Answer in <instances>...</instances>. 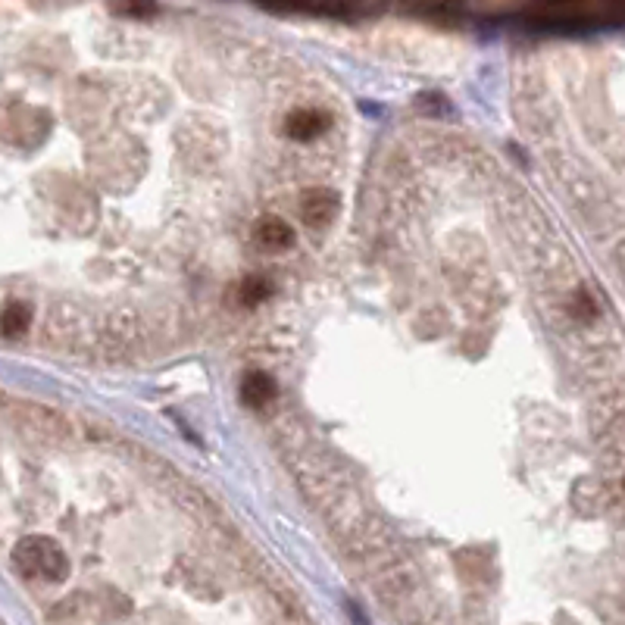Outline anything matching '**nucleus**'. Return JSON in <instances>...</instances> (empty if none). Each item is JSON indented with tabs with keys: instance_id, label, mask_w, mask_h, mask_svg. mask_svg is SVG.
Listing matches in <instances>:
<instances>
[{
	"instance_id": "7ed1b4c3",
	"label": "nucleus",
	"mask_w": 625,
	"mask_h": 625,
	"mask_svg": "<svg viewBox=\"0 0 625 625\" xmlns=\"http://www.w3.org/2000/svg\"><path fill=\"white\" fill-rule=\"evenodd\" d=\"M297 213H301V219L307 222V226L322 229V226H329V222L338 219V213H341V197L325 185H312L301 194Z\"/></svg>"
},
{
	"instance_id": "20e7f679",
	"label": "nucleus",
	"mask_w": 625,
	"mask_h": 625,
	"mask_svg": "<svg viewBox=\"0 0 625 625\" xmlns=\"http://www.w3.org/2000/svg\"><path fill=\"white\" fill-rule=\"evenodd\" d=\"M254 241L260 244L263 250H288V247H294L297 232H294V226H291V222L282 219V216L266 213V216H260V219H257Z\"/></svg>"
},
{
	"instance_id": "423d86ee",
	"label": "nucleus",
	"mask_w": 625,
	"mask_h": 625,
	"mask_svg": "<svg viewBox=\"0 0 625 625\" xmlns=\"http://www.w3.org/2000/svg\"><path fill=\"white\" fill-rule=\"evenodd\" d=\"M29 325H32L29 301H19V297H13V301L4 303V310H0V335H4V338H23L25 331H29Z\"/></svg>"
},
{
	"instance_id": "0eeeda50",
	"label": "nucleus",
	"mask_w": 625,
	"mask_h": 625,
	"mask_svg": "<svg viewBox=\"0 0 625 625\" xmlns=\"http://www.w3.org/2000/svg\"><path fill=\"white\" fill-rule=\"evenodd\" d=\"M235 297L241 301V307H257V303L275 297V282L269 275H263V273H250V275H244L241 282H238V294Z\"/></svg>"
},
{
	"instance_id": "f257e3e1",
	"label": "nucleus",
	"mask_w": 625,
	"mask_h": 625,
	"mask_svg": "<svg viewBox=\"0 0 625 625\" xmlns=\"http://www.w3.org/2000/svg\"><path fill=\"white\" fill-rule=\"evenodd\" d=\"M13 566L32 582H60L70 573V556L66 550L47 535H32L13 547Z\"/></svg>"
},
{
	"instance_id": "f03ea898",
	"label": "nucleus",
	"mask_w": 625,
	"mask_h": 625,
	"mask_svg": "<svg viewBox=\"0 0 625 625\" xmlns=\"http://www.w3.org/2000/svg\"><path fill=\"white\" fill-rule=\"evenodd\" d=\"M331 126V117L322 110V107H294V110L285 117L282 122V132L288 141L294 145H312L319 141Z\"/></svg>"
},
{
	"instance_id": "39448f33",
	"label": "nucleus",
	"mask_w": 625,
	"mask_h": 625,
	"mask_svg": "<svg viewBox=\"0 0 625 625\" xmlns=\"http://www.w3.org/2000/svg\"><path fill=\"white\" fill-rule=\"evenodd\" d=\"M278 397V382L273 372H263V369H250L247 376L241 378V400L254 410H263Z\"/></svg>"
}]
</instances>
